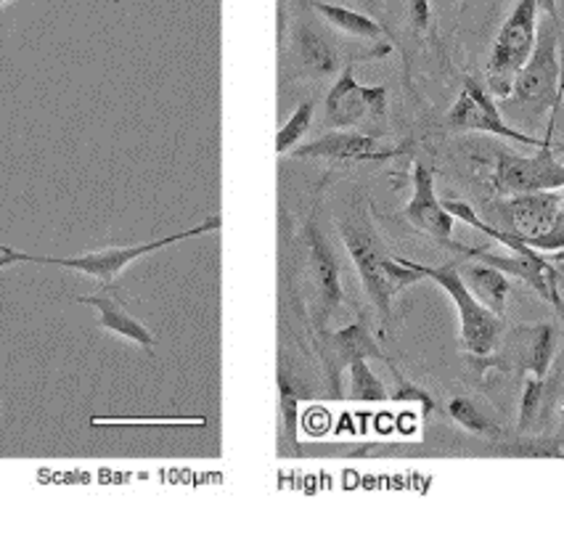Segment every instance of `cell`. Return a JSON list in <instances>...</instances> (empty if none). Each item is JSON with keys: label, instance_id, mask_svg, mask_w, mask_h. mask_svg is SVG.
Listing matches in <instances>:
<instances>
[{"label": "cell", "instance_id": "4", "mask_svg": "<svg viewBox=\"0 0 564 543\" xmlns=\"http://www.w3.org/2000/svg\"><path fill=\"white\" fill-rule=\"evenodd\" d=\"M400 263L411 265L413 271L422 273V279H432L441 290L454 300L458 311V324H462V332H458V343L462 348L471 352V356L485 358L496 350L498 337L503 332V318L496 316L494 311H488L475 294L469 292V286L464 284L462 271H458L456 263L448 265H424L416 263V260L398 258Z\"/></svg>", "mask_w": 564, "mask_h": 543}, {"label": "cell", "instance_id": "30", "mask_svg": "<svg viewBox=\"0 0 564 543\" xmlns=\"http://www.w3.org/2000/svg\"><path fill=\"white\" fill-rule=\"evenodd\" d=\"M554 152H564V143H560V146H554Z\"/></svg>", "mask_w": 564, "mask_h": 543}, {"label": "cell", "instance_id": "3", "mask_svg": "<svg viewBox=\"0 0 564 543\" xmlns=\"http://www.w3.org/2000/svg\"><path fill=\"white\" fill-rule=\"evenodd\" d=\"M220 226H223L220 215H213V218H207L205 224H199V226H194V228H186V231L173 234V237H162V239L147 241V245L101 247V250L75 254V258H37V254L17 252L14 247H11L9 252L0 254V268L14 265V263H35V265L69 268V271L85 273V276H94V279L101 281L104 286H109V284H115V281L120 279V273L124 271V268H128L130 263H135V260L147 258V254H152V252L165 250V247L178 245V241H183V239H194V237H202V234L218 231Z\"/></svg>", "mask_w": 564, "mask_h": 543}, {"label": "cell", "instance_id": "20", "mask_svg": "<svg viewBox=\"0 0 564 543\" xmlns=\"http://www.w3.org/2000/svg\"><path fill=\"white\" fill-rule=\"evenodd\" d=\"M543 401H546V382L530 374L528 382H524L522 401H520V419H517V430L528 432L533 430L541 419Z\"/></svg>", "mask_w": 564, "mask_h": 543}, {"label": "cell", "instance_id": "21", "mask_svg": "<svg viewBox=\"0 0 564 543\" xmlns=\"http://www.w3.org/2000/svg\"><path fill=\"white\" fill-rule=\"evenodd\" d=\"M448 414L458 427L475 432V435H498L496 424H490L488 416H485L469 398H454V401L448 403Z\"/></svg>", "mask_w": 564, "mask_h": 543}, {"label": "cell", "instance_id": "5", "mask_svg": "<svg viewBox=\"0 0 564 543\" xmlns=\"http://www.w3.org/2000/svg\"><path fill=\"white\" fill-rule=\"evenodd\" d=\"M538 37V0H520L511 11L507 22L501 24L494 48H490L485 75L494 96H509L514 77L528 64L530 54L535 48Z\"/></svg>", "mask_w": 564, "mask_h": 543}, {"label": "cell", "instance_id": "13", "mask_svg": "<svg viewBox=\"0 0 564 543\" xmlns=\"http://www.w3.org/2000/svg\"><path fill=\"white\" fill-rule=\"evenodd\" d=\"M75 303L96 307L98 324H101L107 332H111V335L124 337L128 343H133L138 348L149 352L154 350V335L149 332V326L138 316H133V311L124 305V300L120 297V290H117L115 284L104 286L101 292L88 294V297H75Z\"/></svg>", "mask_w": 564, "mask_h": 543}, {"label": "cell", "instance_id": "15", "mask_svg": "<svg viewBox=\"0 0 564 543\" xmlns=\"http://www.w3.org/2000/svg\"><path fill=\"white\" fill-rule=\"evenodd\" d=\"M462 279H464V284L469 286V292L475 294V297L480 300L488 311H494L496 316L503 318V313H507V297L511 290L507 273L477 260V263L464 268Z\"/></svg>", "mask_w": 564, "mask_h": 543}, {"label": "cell", "instance_id": "31", "mask_svg": "<svg viewBox=\"0 0 564 543\" xmlns=\"http://www.w3.org/2000/svg\"><path fill=\"white\" fill-rule=\"evenodd\" d=\"M6 3V0H0V6H3Z\"/></svg>", "mask_w": 564, "mask_h": 543}, {"label": "cell", "instance_id": "10", "mask_svg": "<svg viewBox=\"0 0 564 543\" xmlns=\"http://www.w3.org/2000/svg\"><path fill=\"white\" fill-rule=\"evenodd\" d=\"M403 218L409 220L416 231L435 239L437 245L448 247V250L454 252L458 250V241L454 239L456 218L445 209L443 199H437L435 175H432V170L427 165H422V162L413 165V194L409 205L403 207Z\"/></svg>", "mask_w": 564, "mask_h": 543}, {"label": "cell", "instance_id": "17", "mask_svg": "<svg viewBox=\"0 0 564 543\" xmlns=\"http://www.w3.org/2000/svg\"><path fill=\"white\" fill-rule=\"evenodd\" d=\"M514 337L522 343V371L533 374L538 379H546L551 361H554L556 350V329L551 324L541 326H524V329H517Z\"/></svg>", "mask_w": 564, "mask_h": 543}, {"label": "cell", "instance_id": "29", "mask_svg": "<svg viewBox=\"0 0 564 543\" xmlns=\"http://www.w3.org/2000/svg\"><path fill=\"white\" fill-rule=\"evenodd\" d=\"M9 250H11L9 245H0V254H3V252H9Z\"/></svg>", "mask_w": 564, "mask_h": 543}, {"label": "cell", "instance_id": "8", "mask_svg": "<svg viewBox=\"0 0 564 543\" xmlns=\"http://www.w3.org/2000/svg\"><path fill=\"white\" fill-rule=\"evenodd\" d=\"M305 250H307V271L313 279V294H316V326L324 332L326 321L334 316L339 305H343V276H339V260L334 254V247L321 231L316 218L305 224Z\"/></svg>", "mask_w": 564, "mask_h": 543}, {"label": "cell", "instance_id": "25", "mask_svg": "<svg viewBox=\"0 0 564 543\" xmlns=\"http://www.w3.org/2000/svg\"><path fill=\"white\" fill-rule=\"evenodd\" d=\"M430 19H432L430 0H409V24L416 35L430 28Z\"/></svg>", "mask_w": 564, "mask_h": 543}, {"label": "cell", "instance_id": "2", "mask_svg": "<svg viewBox=\"0 0 564 543\" xmlns=\"http://www.w3.org/2000/svg\"><path fill=\"white\" fill-rule=\"evenodd\" d=\"M343 241L350 252L352 263L358 268V276L364 281V290L369 294L371 305L377 307L379 318L384 326H390L392 321V300L398 297L405 286L419 284L422 273L413 271L411 265L400 263L398 258H390L384 252L382 241H379L377 231L364 215L347 213L343 220Z\"/></svg>", "mask_w": 564, "mask_h": 543}, {"label": "cell", "instance_id": "24", "mask_svg": "<svg viewBox=\"0 0 564 543\" xmlns=\"http://www.w3.org/2000/svg\"><path fill=\"white\" fill-rule=\"evenodd\" d=\"M90 424H107V427H128V424H156V427H202L205 419H90Z\"/></svg>", "mask_w": 564, "mask_h": 543}, {"label": "cell", "instance_id": "28", "mask_svg": "<svg viewBox=\"0 0 564 543\" xmlns=\"http://www.w3.org/2000/svg\"><path fill=\"white\" fill-rule=\"evenodd\" d=\"M454 3V0H432V6H437V9H443V6Z\"/></svg>", "mask_w": 564, "mask_h": 543}, {"label": "cell", "instance_id": "19", "mask_svg": "<svg viewBox=\"0 0 564 543\" xmlns=\"http://www.w3.org/2000/svg\"><path fill=\"white\" fill-rule=\"evenodd\" d=\"M350 398L352 401H366V403H382L387 401V390L382 384V379H379L373 371L369 369V363H366V358H360V361H352L350 363Z\"/></svg>", "mask_w": 564, "mask_h": 543}, {"label": "cell", "instance_id": "14", "mask_svg": "<svg viewBox=\"0 0 564 543\" xmlns=\"http://www.w3.org/2000/svg\"><path fill=\"white\" fill-rule=\"evenodd\" d=\"M292 54L300 75L305 77H329L339 72L337 43L316 28V22L300 19L292 30Z\"/></svg>", "mask_w": 564, "mask_h": 543}, {"label": "cell", "instance_id": "26", "mask_svg": "<svg viewBox=\"0 0 564 543\" xmlns=\"http://www.w3.org/2000/svg\"><path fill=\"white\" fill-rule=\"evenodd\" d=\"M538 11H543V17L560 19V11H556V0H538Z\"/></svg>", "mask_w": 564, "mask_h": 543}, {"label": "cell", "instance_id": "18", "mask_svg": "<svg viewBox=\"0 0 564 543\" xmlns=\"http://www.w3.org/2000/svg\"><path fill=\"white\" fill-rule=\"evenodd\" d=\"M313 112H316V104L313 101H303L294 109V115L281 126L279 133H275V154L284 156L290 154L292 149H297V143L303 141V135L311 130Z\"/></svg>", "mask_w": 564, "mask_h": 543}, {"label": "cell", "instance_id": "1", "mask_svg": "<svg viewBox=\"0 0 564 543\" xmlns=\"http://www.w3.org/2000/svg\"><path fill=\"white\" fill-rule=\"evenodd\" d=\"M560 41L562 28L560 19L543 17L538 24L535 48L530 54L528 64L514 77L509 96L498 101V109L509 115L528 117V120H538L543 112H551V120H556L562 107V58H560Z\"/></svg>", "mask_w": 564, "mask_h": 543}, {"label": "cell", "instance_id": "12", "mask_svg": "<svg viewBox=\"0 0 564 543\" xmlns=\"http://www.w3.org/2000/svg\"><path fill=\"white\" fill-rule=\"evenodd\" d=\"M405 146H384L382 141L358 130H332L321 139L292 149L300 160H332V162H384L403 154Z\"/></svg>", "mask_w": 564, "mask_h": 543}, {"label": "cell", "instance_id": "6", "mask_svg": "<svg viewBox=\"0 0 564 543\" xmlns=\"http://www.w3.org/2000/svg\"><path fill=\"white\" fill-rule=\"evenodd\" d=\"M556 120L549 122V135L543 139V146L533 156H522L498 149L496 167L490 186L498 196H517V194H538V192H562L564 188V165L556 160L551 135H554Z\"/></svg>", "mask_w": 564, "mask_h": 543}, {"label": "cell", "instance_id": "27", "mask_svg": "<svg viewBox=\"0 0 564 543\" xmlns=\"http://www.w3.org/2000/svg\"><path fill=\"white\" fill-rule=\"evenodd\" d=\"M356 3L364 6V9H371V11H382V0H356Z\"/></svg>", "mask_w": 564, "mask_h": 543}, {"label": "cell", "instance_id": "9", "mask_svg": "<svg viewBox=\"0 0 564 543\" xmlns=\"http://www.w3.org/2000/svg\"><path fill=\"white\" fill-rule=\"evenodd\" d=\"M387 109V88L377 85V88H366L356 80V72L345 67L337 83L332 85L329 96H326V126L334 130H350L364 122L366 115L382 120Z\"/></svg>", "mask_w": 564, "mask_h": 543}, {"label": "cell", "instance_id": "16", "mask_svg": "<svg viewBox=\"0 0 564 543\" xmlns=\"http://www.w3.org/2000/svg\"><path fill=\"white\" fill-rule=\"evenodd\" d=\"M316 14L326 19V24H332L334 30L345 32V35L360 37V41H379V37H392V32L384 28L382 22L371 19L369 14L356 9H347V6L337 3H321V0H307Z\"/></svg>", "mask_w": 564, "mask_h": 543}, {"label": "cell", "instance_id": "23", "mask_svg": "<svg viewBox=\"0 0 564 543\" xmlns=\"http://www.w3.org/2000/svg\"><path fill=\"white\" fill-rule=\"evenodd\" d=\"M387 366H390V371H392V377H395V392H392V401H400V403H419L422 405L424 411H435V401H432V395L424 388H419V384H413L411 379H405L403 374H400V369L395 363L390 361V358H387Z\"/></svg>", "mask_w": 564, "mask_h": 543}, {"label": "cell", "instance_id": "7", "mask_svg": "<svg viewBox=\"0 0 564 543\" xmlns=\"http://www.w3.org/2000/svg\"><path fill=\"white\" fill-rule=\"evenodd\" d=\"M448 126L454 130H469V133L501 135V139L517 141L522 143V146H543L541 139H533V135L522 133V130L509 128L501 109H498V104L494 101V96H490L480 83L471 80V77L464 80L462 94H458L454 107L448 109Z\"/></svg>", "mask_w": 564, "mask_h": 543}, {"label": "cell", "instance_id": "22", "mask_svg": "<svg viewBox=\"0 0 564 543\" xmlns=\"http://www.w3.org/2000/svg\"><path fill=\"white\" fill-rule=\"evenodd\" d=\"M503 454L520 456V459H562L564 448L560 441H538V437H530V441L503 446Z\"/></svg>", "mask_w": 564, "mask_h": 543}, {"label": "cell", "instance_id": "11", "mask_svg": "<svg viewBox=\"0 0 564 543\" xmlns=\"http://www.w3.org/2000/svg\"><path fill=\"white\" fill-rule=\"evenodd\" d=\"M360 358H387L373 343L369 324L364 318L352 321L350 326L339 332H321V361H324L334 398L343 395V390H339L343 374L350 369L352 361H360Z\"/></svg>", "mask_w": 564, "mask_h": 543}]
</instances>
